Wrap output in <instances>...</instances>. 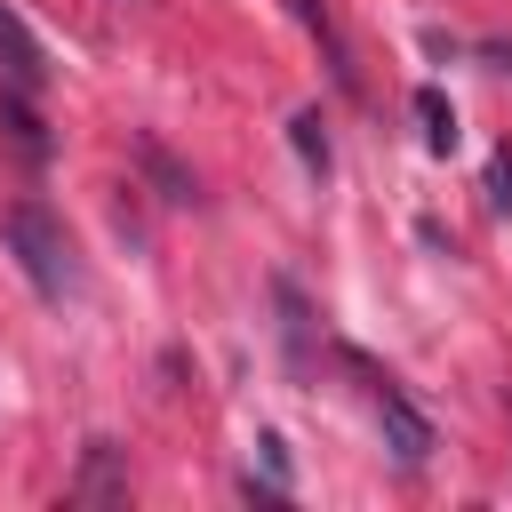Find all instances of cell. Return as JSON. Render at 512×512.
I'll return each mask as SVG.
<instances>
[{"instance_id": "10", "label": "cell", "mask_w": 512, "mask_h": 512, "mask_svg": "<svg viewBox=\"0 0 512 512\" xmlns=\"http://www.w3.org/2000/svg\"><path fill=\"white\" fill-rule=\"evenodd\" d=\"M488 208H496V216H512V152H496V160H488Z\"/></svg>"}, {"instance_id": "3", "label": "cell", "mask_w": 512, "mask_h": 512, "mask_svg": "<svg viewBox=\"0 0 512 512\" xmlns=\"http://www.w3.org/2000/svg\"><path fill=\"white\" fill-rule=\"evenodd\" d=\"M0 72H8V88H24V96H40L48 88V48L32 40V24L0 0Z\"/></svg>"}, {"instance_id": "1", "label": "cell", "mask_w": 512, "mask_h": 512, "mask_svg": "<svg viewBox=\"0 0 512 512\" xmlns=\"http://www.w3.org/2000/svg\"><path fill=\"white\" fill-rule=\"evenodd\" d=\"M0 240H8V256L24 264V280L48 296V304H64L72 288H80V264H72V240H64V224L40 208V200H16L8 216H0Z\"/></svg>"}, {"instance_id": "4", "label": "cell", "mask_w": 512, "mask_h": 512, "mask_svg": "<svg viewBox=\"0 0 512 512\" xmlns=\"http://www.w3.org/2000/svg\"><path fill=\"white\" fill-rule=\"evenodd\" d=\"M0 128L16 136V152H24V160H48V128L32 120V104H24V88H8V104H0Z\"/></svg>"}, {"instance_id": "8", "label": "cell", "mask_w": 512, "mask_h": 512, "mask_svg": "<svg viewBox=\"0 0 512 512\" xmlns=\"http://www.w3.org/2000/svg\"><path fill=\"white\" fill-rule=\"evenodd\" d=\"M256 464H264V496L288 488V440L280 432H256Z\"/></svg>"}, {"instance_id": "2", "label": "cell", "mask_w": 512, "mask_h": 512, "mask_svg": "<svg viewBox=\"0 0 512 512\" xmlns=\"http://www.w3.org/2000/svg\"><path fill=\"white\" fill-rule=\"evenodd\" d=\"M352 368H360V360H352ZM360 376H368V408H376V432H384L392 464H408V472H416V464L432 456V424L408 408V392H400L392 376H376V368H360Z\"/></svg>"}, {"instance_id": "7", "label": "cell", "mask_w": 512, "mask_h": 512, "mask_svg": "<svg viewBox=\"0 0 512 512\" xmlns=\"http://www.w3.org/2000/svg\"><path fill=\"white\" fill-rule=\"evenodd\" d=\"M88 504H112L120 496V472H112V440H88V480H80Z\"/></svg>"}, {"instance_id": "9", "label": "cell", "mask_w": 512, "mask_h": 512, "mask_svg": "<svg viewBox=\"0 0 512 512\" xmlns=\"http://www.w3.org/2000/svg\"><path fill=\"white\" fill-rule=\"evenodd\" d=\"M144 168H152V176L168 184V200H192V192H200V184H192V176H184V168H176V160H168L160 144H144Z\"/></svg>"}, {"instance_id": "6", "label": "cell", "mask_w": 512, "mask_h": 512, "mask_svg": "<svg viewBox=\"0 0 512 512\" xmlns=\"http://www.w3.org/2000/svg\"><path fill=\"white\" fill-rule=\"evenodd\" d=\"M288 144H296V160H304L312 176H328V136H320V112H296V120H288Z\"/></svg>"}, {"instance_id": "5", "label": "cell", "mask_w": 512, "mask_h": 512, "mask_svg": "<svg viewBox=\"0 0 512 512\" xmlns=\"http://www.w3.org/2000/svg\"><path fill=\"white\" fill-rule=\"evenodd\" d=\"M416 120H424V144L432 152H456V104L440 88H416Z\"/></svg>"}]
</instances>
